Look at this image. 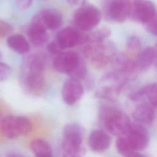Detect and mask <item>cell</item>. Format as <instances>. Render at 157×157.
<instances>
[{"label": "cell", "mask_w": 157, "mask_h": 157, "mask_svg": "<svg viewBox=\"0 0 157 157\" xmlns=\"http://www.w3.org/2000/svg\"><path fill=\"white\" fill-rule=\"evenodd\" d=\"M47 56L43 52L28 54L23 59L21 80L25 90L33 94L42 93L45 84V72Z\"/></svg>", "instance_id": "6da1fadb"}, {"label": "cell", "mask_w": 157, "mask_h": 157, "mask_svg": "<svg viewBox=\"0 0 157 157\" xmlns=\"http://www.w3.org/2000/svg\"><path fill=\"white\" fill-rule=\"evenodd\" d=\"M83 53L91 65L96 69L104 68L112 63L117 54L114 45L106 40L101 42H88L85 44Z\"/></svg>", "instance_id": "7a4b0ae2"}, {"label": "cell", "mask_w": 157, "mask_h": 157, "mask_svg": "<svg viewBox=\"0 0 157 157\" xmlns=\"http://www.w3.org/2000/svg\"><path fill=\"white\" fill-rule=\"evenodd\" d=\"M61 150L63 156L67 157H80L86 153L83 146L84 129L77 123H69L63 129Z\"/></svg>", "instance_id": "3957f363"}, {"label": "cell", "mask_w": 157, "mask_h": 157, "mask_svg": "<svg viewBox=\"0 0 157 157\" xmlns=\"http://www.w3.org/2000/svg\"><path fill=\"white\" fill-rule=\"evenodd\" d=\"M99 115L100 121L106 131L114 136L124 135L131 124L128 116L112 105H102Z\"/></svg>", "instance_id": "277c9868"}, {"label": "cell", "mask_w": 157, "mask_h": 157, "mask_svg": "<svg viewBox=\"0 0 157 157\" xmlns=\"http://www.w3.org/2000/svg\"><path fill=\"white\" fill-rule=\"evenodd\" d=\"M126 83V80L117 72L114 71L108 72L101 78L95 91V96L99 99L113 101Z\"/></svg>", "instance_id": "5b68a950"}, {"label": "cell", "mask_w": 157, "mask_h": 157, "mask_svg": "<svg viewBox=\"0 0 157 157\" xmlns=\"http://www.w3.org/2000/svg\"><path fill=\"white\" fill-rule=\"evenodd\" d=\"M0 128L4 136L9 139H15L20 136H26L33 129L30 120L25 116L9 115L3 117Z\"/></svg>", "instance_id": "8992f818"}, {"label": "cell", "mask_w": 157, "mask_h": 157, "mask_svg": "<svg viewBox=\"0 0 157 157\" xmlns=\"http://www.w3.org/2000/svg\"><path fill=\"white\" fill-rule=\"evenodd\" d=\"M102 14L94 6L84 4L74 12L72 22L74 27L82 31H88L97 26L101 21Z\"/></svg>", "instance_id": "52a82bcc"}, {"label": "cell", "mask_w": 157, "mask_h": 157, "mask_svg": "<svg viewBox=\"0 0 157 157\" xmlns=\"http://www.w3.org/2000/svg\"><path fill=\"white\" fill-rule=\"evenodd\" d=\"M55 40L64 50L86 44L88 42L89 35L75 27H66L58 33Z\"/></svg>", "instance_id": "ba28073f"}, {"label": "cell", "mask_w": 157, "mask_h": 157, "mask_svg": "<svg viewBox=\"0 0 157 157\" xmlns=\"http://www.w3.org/2000/svg\"><path fill=\"white\" fill-rule=\"evenodd\" d=\"M83 60L80 55L74 51L62 52L56 55L53 61L54 69L61 73L69 75Z\"/></svg>", "instance_id": "9c48e42d"}, {"label": "cell", "mask_w": 157, "mask_h": 157, "mask_svg": "<svg viewBox=\"0 0 157 157\" xmlns=\"http://www.w3.org/2000/svg\"><path fill=\"white\" fill-rule=\"evenodd\" d=\"M124 136L131 147L136 151L144 150L148 144L149 135L147 129L140 123H131Z\"/></svg>", "instance_id": "30bf717a"}, {"label": "cell", "mask_w": 157, "mask_h": 157, "mask_svg": "<svg viewBox=\"0 0 157 157\" xmlns=\"http://www.w3.org/2000/svg\"><path fill=\"white\" fill-rule=\"evenodd\" d=\"M157 12L154 3L150 1H142L132 4L128 17L131 20L146 24Z\"/></svg>", "instance_id": "8fae6325"}, {"label": "cell", "mask_w": 157, "mask_h": 157, "mask_svg": "<svg viewBox=\"0 0 157 157\" xmlns=\"http://www.w3.org/2000/svg\"><path fill=\"white\" fill-rule=\"evenodd\" d=\"M132 3L129 0H111L106 9L107 17L117 23H122L129 16Z\"/></svg>", "instance_id": "7c38bea8"}, {"label": "cell", "mask_w": 157, "mask_h": 157, "mask_svg": "<svg viewBox=\"0 0 157 157\" xmlns=\"http://www.w3.org/2000/svg\"><path fill=\"white\" fill-rule=\"evenodd\" d=\"M84 88L80 81L70 78L64 82L61 94L67 105H73L82 98Z\"/></svg>", "instance_id": "4fadbf2b"}, {"label": "cell", "mask_w": 157, "mask_h": 157, "mask_svg": "<svg viewBox=\"0 0 157 157\" xmlns=\"http://www.w3.org/2000/svg\"><path fill=\"white\" fill-rule=\"evenodd\" d=\"M33 19L42 24L47 30L58 29L63 23L61 13L53 9H45L40 10L33 17Z\"/></svg>", "instance_id": "5bb4252c"}, {"label": "cell", "mask_w": 157, "mask_h": 157, "mask_svg": "<svg viewBox=\"0 0 157 157\" xmlns=\"http://www.w3.org/2000/svg\"><path fill=\"white\" fill-rule=\"evenodd\" d=\"M112 142L110 136L102 129H95L91 132L88 139V144L91 150L101 153L110 147Z\"/></svg>", "instance_id": "9a60e30c"}, {"label": "cell", "mask_w": 157, "mask_h": 157, "mask_svg": "<svg viewBox=\"0 0 157 157\" xmlns=\"http://www.w3.org/2000/svg\"><path fill=\"white\" fill-rule=\"evenodd\" d=\"M27 33L30 43L36 47L44 46L47 44L49 38L47 29L42 24L33 19H32Z\"/></svg>", "instance_id": "2e32d148"}, {"label": "cell", "mask_w": 157, "mask_h": 157, "mask_svg": "<svg viewBox=\"0 0 157 157\" xmlns=\"http://www.w3.org/2000/svg\"><path fill=\"white\" fill-rule=\"evenodd\" d=\"M143 98L153 107H157V82L145 85L129 94V98L134 101H139Z\"/></svg>", "instance_id": "e0dca14e"}, {"label": "cell", "mask_w": 157, "mask_h": 157, "mask_svg": "<svg viewBox=\"0 0 157 157\" xmlns=\"http://www.w3.org/2000/svg\"><path fill=\"white\" fill-rule=\"evenodd\" d=\"M132 117L136 123L142 124H150L155 117L154 107L147 102H142L133 110Z\"/></svg>", "instance_id": "ac0fdd59"}, {"label": "cell", "mask_w": 157, "mask_h": 157, "mask_svg": "<svg viewBox=\"0 0 157 157\" xmlns=\"http://www.w3.org/2000/svg\"><path fill=\"white\" fill-rule=\"evenodd\" d=\"M156 56V50L151 47H148L141 50L135 59L136 69L140 71L147 70L155 62Z\"/></svg>", "instance_id": "d6986e66"}, {"label": "cell", "mask_w": 157, "mask_h": 157, "mask_svg": "<svg viewBox=\"0 0 157 157\" xmlns=\"http://www.w3.org/2000/svg\"><path fill=\"white\" fill-rule=\"evenodd\" d=\"M10 48L18 54H26L30 50V45L26 38L20 34L9 36L6 40Z\"/></svg>", "instance_id": "ffe728a7"}, {"label": "cell", "mask_w": 157, "mask_h": 157, "mask_svg": "<svg viewBox=\"0 0 157 157\" xmlns=\"http://www.w3.org/2000/svg\"><path fill=\"white\" fill-rule=\"evenodd\" d=\"M32 152L36 156H52L53 152L50 145L45 140L36 139L30 144Z\"/></svg>", "instance_id": "44dd1931"}, {"label": "cell", "mask_w": 157, "mask_h": 157, "mask_svg": "<svg viewBox=\"0 0 157 157\" xmlns=\"http://www.w3.org/2000/svg\"><path fill=\"white\" fill-rule=\"evenodd\" d=\"M116 147L120 154L124 156H140L143 155L135 151L124 136H118L116 141Z\"/></svg>", "instance_id": "7402d4cb"}, {"label": "cell", "mask_w": 157, "mask_h": 157, "mask_svg": "<svg viewBox=\"0 0 157 157\" xmlns=\"http://www.w3.org/2000/svg\"><path fill=\"white\" fill-rule=\"evenodd\" d=\"M141 52V44L139 39L136 36L130 37L126 43V53L128 56L134 58L137 56Z\"/></svg>", "instance_id": "603a6c76"}, {"label": "cell", "mask_w": 157, "mask_h": 157, "mask_svg": "<svg viewBox=\"0 0 157 157\" xmlns=\"http://www.w3.org/2000/svg\"><path fill=\"white\" fill-rule=\"evenodd\" d=\"M111 31L106 27L101 28L89 35L88 42H101L106 40L110 36Z\"/></svg>", "instance_id": "cb8c5ba5"}, {"label": "cell", "mask_w": 157, "mask_h": 157, "mask_svg": "<svg viewBox=\"0 0 157 157\" xmlns=\"http://www.w3.org/2000/svg\"><path fill=\"white\" fill-rule=\"evenodd\" d=\"M69 75L70 78H74L80 81L81 80H83L86 77L87 75V69L86 63L83 59L80 64L77 66V67Z\"/></svg>", "instance_id": "d4e9b609"}, {"label": "cell", "mask_w": 157, "mask_h": 157, "mask_svg": "<svg viewBox=\"0 0 157 157\" xmlns=\"http://www.w3.org/2000/svg\"><path fill=\"white\" fill-rule=\"evenodd\" d=\"M12 72L11 67L7 64L0 61V81L7 80Z\"/></svg>", "instance_id": "484cf974"}, {"label": "cell", "mask_w": 157, "mask_h": 157, "mask_svg": "<svg viewBox=\"0 0 157 157\" xmlns=\"http://www.w3.org/2000/svg\"><path fill=\"white\" fill-rule=\"evenodd\" d=\"M145 25L150 33L157 36V12Z\"/></svg>", "instance_id": "4316f807"}, {"label": "cell", "mask_w": 157, "mask_h": 157, "mask_svg": "<svg viewBox=\"0 0 157 157\" xmlns=\"http://www.w3.org/2000/svg\"><path fill=\"white\" fill-rule=\"evenodd\" d=\"M47 49L50 53L53 55H58L64 50L55 39L47 44Z\"/></svg>", "instance_id": "83f0119b"}, {"label": "cell", "mask_w": 157, "mask_h": 157, "mask_svg": "<svg viewBox=\"0 0 157 157\" xmlns=\"http://www.w3.org/2000/svg\"><path fill=\"white\" fill-rule=\"evenodd\" d=\"M13 29L12 26L8 23L0 21V37H3L9 34Z\"/></svg>", "instance_id": "f1b7e54d"}, {"label": "cell", "mask_w": 157, "mask_h": 157, "mask_svg": "<svg viewBox=\"0 0 157 157\" xmlns=\"http://www.w3.org/2000/svg\"><path fill=\"white\" fill-rule=\"evenodd\" d=\"M18 6L22 9H26L29 8L32 3L33 0H15Z\"/></svg>", "instance_id": "f546056e"}, {"label": "cell", "mask_w": 157, "mask_h": 157, "mask_svg": "<svg viewBox=\"0 0 157 157\" xmlns=\"http://www.w3.org/2000/svg\"><path fill=\"white\" fill-rule=\"evenodd\" d=\"M85 80V85L86 89L88 90H91L94 87V82L92 77L91 76H88L86 75V77L83 79Z\"/></svg>", "instance_id": "4dcf8cb0"}, {"label": "cell", "mask_w": 157, "mask_h": 157, "mask_svg": "<svg viewBox=\"0 0 157 157\" xmlns=\"http://www.w3.org/2000/svg\"><path fill=\"white\" fill-rule=\"evenodd\" d=\"M68 4L72 6H82L85 4L86 0H66Z\"/></svg>", "instance_id": "1f68e13d"}, {"label": "cell", "mask_w": 157, "mask_h": 157, "mask_svg": "<svg viewBox=\"0 0 157 157\" xmlns=\"http://www.w3.org/2000/svg\"><path fill=\"white\" fill-rule=\"evenodd\" d=\"M155 66L157 69V50H156V56L155 59Z\"/></svg>", "instance_id": "d6a6232c"}, {"label": "cell", "mask_w": 157, "mask_h": 157, "mask_svg": "<svg viewBox=\"0 0 157 157\" xmlns=\"http://www.w3.org/2000/svg\"><path fill=\"white\" fill-rule=\"evenodd\" d=\"M2 118H3V117H2V114L1 110V109H0V123H1V120H2Z\"/></svg>", "instance_id": "836d02e7"}, {"label": "cell", "mask_w": 157, "mask_h": 157, "mask_svg": "<svg viewBox=\"0 0 157 157\" xmlns=\"http://www.w3.org/2000/svg\"><path fill=\"white\" fill-rule=\"evenodd\" d=\"M1 57H2V53H1V51H0V59H1Z\"/></svg>", "instance_id": "e575fe53"}]
</instances>
